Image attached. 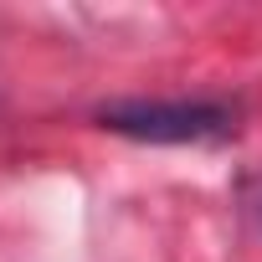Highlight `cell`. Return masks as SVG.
Listing matches in <instances>:
<instances>
[{"label": "cell", "mask_w": 262, "mask_h": 262, "mask_svg": "<svg viewBox=\"0 0 262 262\" xmlns=\"http://www.w3.org/2000/svg\"><path fill=\"white\" fill-rule=\"evenodd\" d=\"M98 123L139 144H201L231 134L236 113L226 103H201V98H134L98 108Z\"/></svg>", "instance_id": "cell-1"}]
</instances>
